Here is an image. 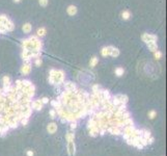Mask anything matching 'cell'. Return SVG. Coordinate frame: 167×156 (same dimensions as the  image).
Segmentation results:
<instances>
[{
	"instance_id": "obj_10",
	"label": "cell",
	"mask_w": 167,
	"mask_h": 156,
	"mask_svg": "<svg viewBox=\"0 0 167 156\" xmlns=\"http://www.w3.org/2000/svg\"><path fill=\"white\" fill-rule=\"evenodd\" d=\"M113 46H105L101 49V55L103 57H107L110 55V52H111V49H112Z\"/></svg>"
},
{
	"instance_id": "obj_8",
	"label": "cell",
	"mask_w": 167,
	"mask_h": 156,
	"mask_svg": "<svg viewBox=\"0 0 167 156\" xmlns=\"http://www.w3.org/2000/svg\"><path fill=\"white\" fill-rule=\"evenodd\" d=\"M62 84H63V87L66 91H74L77 89L76 84L74 82H72V81H64Z\"/></svg>"
},
{
	"instance_id": "obj_31",
	"label": "cell",
	"mask_w": 167,
	"mask_h": 156,
	"mask_svg": "<svg viewBox=\"0 0 167 156\" xmlns=\"http://www.w3.org/2000/svg\"><path fill=\"white\" fill-rule=\"evenodd\" d=\"M28 44H29V40L28 39H23L21 41V45H22V48H27Z\"/></svg>"
},
{
	"instance_id": "obj_33",
	"label": "cell",
	"mask_w": 167,
	"mask_h": 156,
	"mask_svg": "<svg viewBox=\"0 0 167 156\" xmlns=\"http://www.w3.org/2000/svg\"><path fill=\"white\" fill-rule=\"evenodd\" d=\"M154 53H155V58L157 60H161V58H162V52H161V51L157 50L156 52H154Z\"/></svg>"
},
{
	"instance_id": "obj_20",
	"label": "cell",
	"mask_w": 167,
	"mask_h": 156,
	"mask_svg": "<svg viewBox=\"0 0 167 156\" xmlns=\"http://www.w3.org/2000/svg\"><path fill=\"white\" fill-rule=\"evenodd\" d=\"M6 124H7V126L9 127V129H16L17 127H18V122H16L15 120H13V119L9 120Z\"/></svg>"
},
{
	"instance_id": "obj_32",
	"label": "cell",
	"mask_w": 167,
	"mask_h": 156,
	"mask_svg": "<svg viewBox=\"0 0 167 156\" xmlns=\"http://www.w3.org/2000/svg\"><path fill=\"white\" fill-rule=\"evenodd\" d=\"M125 126H131V125H134V122L131 118H128V119L125 120Z\"/></svg>"
},
{
	"instance_id": "obj_35",
	"label": "cell",
	"mask_w": 167,
	"mask_h": 156,
	"mask_svg": "<svg viewBox=\"0 0 167 156\" xmlns=\"http://www.w3.org/2000/svg\"><path fill=\"white\" fill-rule=\"evenodd\" d=\"M35 66H37V67H41L42 64H43V60H42L41 57H37V58H35Z\"/></svg>"
},
{
	"instance_id": "obj_45",
	"label": "cell",
	"mask_w": 167,
	"mask_h": 156,
	"mask_svg": "<svg viewBox=\"0 0 167 156\" xmlns=\"http://www.w3.org/2000/svg\"><path fill=\"white\" fill-rule=\"evenodd\" d=\"M154 140H155V138H153V136H151V138L147 140V145H151V144H153L154 143Z\"/></svg>"
},
{
	"instance_id": "obj_34",
	"label": "cell",
	"mask_w": 167,
	"mask_h": 156,
	"mask_svg": "<svg viewBox=\"0 0 167 156\" xmlns=\"http://www.w3.org/2000/svg\"><path fill=\"white\" fill-rule=\"evenodd\" d=\"M139 143L142 145V146H143V147H145V146H147V140H145V138H142V135L140 136V138H139Z\"/></svg>"
},
{
	"instance_id": "obj_6",
	"label": "cell",
	"mask_w": 167,
	"mask_h": 156,
	"mask_svg": "<svg viewBox=\"0 0 167 156\" xmlns=\"http://www.w3.org/2000/svg\"><path fill=\"white\" fill-rule=\"evenodd\" d=\"M30 106H31L32 109H35V110H41L43 108V103H42V100L41 99H37V100H35V101L30 103Z\"/></svg>"
},
{
	"instance_id": "obj_38",
	"label": "cell",
	"mask_w": 167,
	"mask_h": 156,
	"mask_svg": "<svg viewBox=\"0 0 167 156\" xmlns=\"http://www.w3.org/2000/svg\"><path fill=\"white\" fill-rule=\"evenodd\" d=\"M39 5L41 6H47V4H48V0H39Z\"/></svg>"
},
{
	"instance_id": "obj_14",
	"label": "cell",
	"mask_w": 167,
	"mask_h": 156,
	"mask_svg": "<svg viewBox=\"0 0 167 156\" xmlns=\"http://www.w3.org/2000/svg\"><path fill=\"white\" fill-rule=\"evenodd\" d=\"M2 83H3V87H11L12 85V80H11V77L7 75L3 76L2 77Z\"/></svg>"
},
{
	"instance_id": "obj_30",
	"label": "cell",
	"mask_w": 167,
	"mask_h": 156,
	"mask_svg": "<svg viewBox=\"0 0 167 156\" xmlns=\"http://www.w3.org/2000/svg\"><path fill=\"white\" fill-rule=\"evenodd\" d=\"M15 87H16V89L18 91H21L22 89H23V84H22V80H17L16 81V84H15Z\"/></svg>"
},
{
	"instance_id": "obj_22",
	"label": "cell",
	"mask_w": 167,
	"mask_h": 156,
	"mask_svg": "<svg viewBox=\"0 0 167 156\" xmlns=\"http://www.w3.org/2000/svg\"><path fill=\"white\" fill-rule=\"evenodd\" d=\"M114 72H115V75H116L117 77H120V76L124 75L125 70H124V68H121V67H118V68H116V69H115Z\"/></svg>"
},
{
	"instance_id": "obj_1",
	"label": "cell",
	"mask_w": 167,
	"mask_h": 156,
	"mask_svg": "<svg viewBox=\"0 0 167 156\" xmlns=\"http://www.w3.org/2000/svg\"><path fill=\"white\" fill-rule=\"evenodd\" d=\"M64 72L62 70H55L51 69L49 72V83L52 85H57L60 87L64 82Z\"/></svg>"
},
{
	"instance_id": "obj_44",
	"label": "cell",
	"mask_w": 167,
	"mask_h": 156,
	"mask_svg": "<svg viewBox=\"0 0 167 156\" xmlns=\"http://www.w3.org/2000/svg\"><path fill=\"white\" fill-rule=\"evenodd\" d=\"M49 102V99L47 98V97H44L43 99H42V103L43 104H46V103H48Z\"/></svg>"
},
{
	"instance_id": "obj_26",
	"label": "cell",
	"mask_w": 167,
	"mask_h": 156,
	"mask_svg": "<svg viewBox=\"0 0 167 156\" xmlns=\"http://www.w3.org/2000/svg\"><path fill=\"white\" fill-rule=\"evenodd\" d=\"M130 17H131L130 11H124V12L121 13V18L124 19V20H129Z\"/></svg>"
},
{
	"instance_id": "obj_23",
	"label": "cell",
	"mask_w": 167,
	"mask_h": 156,
	"mask_svg": "<svg viewBox=\"0 0 167 156\" xmlns=\"http://www.w3.org/2000/svg\"><path fill=\"white\" fill-rule=\"evenodd\" d=\"M111 95L110 92L107 90H102V99H111Z\"/></svg>"
},
{
	"instance_id": "obj_4",
	"label": "cell",
	"mask_w": 167,
	"mask_h": 156,
	"mask_svg": "<svg viewBox=\"0 0 167 156\" xmlns=\"http://www.w3.org/2000/svg\"><path fill=\"white\" fill-rule=\"evenodd\" d=\"M141 40L144 42L145 44H147L149 42H151V41H155V42H157L158 41V37L156 35H151V33H143V35H141Z\"/></svg>"
},
{
	"instance_id": "obj_7",
	"label": "cell",
	"mask_w": 167,
	"mask_h": 156,
	"mask_svg": "<svg viewBox=\"0 0 167 156\" xmlns=\"http://www.w3.org/2000/svg\"><path fill=\"white\" fill-rule=\"evenodd\" d=\"M68 151L71 156H74L76 153V147H75V143L74 140H70L68 142Z\"/></svg>"
},
{
	"instance_id": "obj_27",
	"label": "cell",
	"mask_w": 167,
	"mask_h": 156,
	"mask_svg": "<svg viewBox=\"0 0 167 156\" xmlns=\"http://www.w3.org/2000/svg\"><path fill=\"white\" fill-rule=\"evenodd\" d=\"M151 136V131L149 130H143V132H142V138H145V140H149V138Z\"/></svg>"
},
{
	"instance_id": "obj_16",
	"label": "cell",
	"mask_w": 167,
	"mask_h": 156,
	"mask_svg": "<svg viewBox=\"0 0 167 156\" xmlns=\"http://www.w3.org/2000/svg\"><path fill=\"white\" fill-rule=\"evenodd\" d=\"M22 30L24 31V33H30L32 30V25L30 23H25L22 26Z\"/></svg>"
},
{
	"instance_id": "obj_15",
	"label": "cell",
	"mask_w": 167,
	"mask_h": 156,
	"mask_svg": "<svg viewBox=\"0 0 167 156\" xmlns=\"http://www.w3.org/2000/svg\"><path fill=\"white\" fill-rule=\"evenodd\" d=\"M66 12H68V14H69L70 16H75V15L77 14V7H76L75 5H70V6L66 9Z\"/></svg>"
},
{
	"instance_id": "obj_21",
	"label": "cell",
	"mask_w": 167,
	"mask_h": 156,
	"mask_svg": "<svg viewBox=\"0 0 167 156\" xmlns=\"http://www.w3.org/2000/svg\"><path fill=\"white\" fill-rule=\"evenodd\" d=\"M37 37H39V38L45 37V35H46V28H45V27L39 28V29H37Z\"/></svg>"
},
{
	"instance_id": "obj_9",
	"label": "cell",
	"mask_w": 167,
	"mask_h": 156,
	"mask_svg": "<svg viewBox=\"0 0 167 156\" xmlns=\"http://www.w3.org/2000/svg\"><path fill=\"white\" fill-rule=\"evenodd\" d=\"M107 131L109 133H111L112 135H119V134H121V129L118 128V127H108Z\"/></svg>"
},
{
	"instance_id": "obj_25",
	"label": "cell",
	"mask_w": 167,
	"mask_h": 156,
	"mask_svg": "<svg viewBox=\"0 0 167 156\" xmlns=\"http://www.w3.org/2000/svg\"><path fill=\"white\" fill-rule=\"evenodd\" d=\"M99 62V58L97 56H94L92 58H90V62H89V66L90 68H94L97 66V64Z\"/></svg>"
},
{
	"instance_id": "obj_2",
	"label": "cell",
	"mask_w": 167,
	"mask_h": 156,
	"mask_svg": "<svg viewBox=\"0 0 167 156\" xmlns=\"http://www.w3.org/2000/svg\"><path fill=\"white\" fill-rule=\"evenodd\" d=\"M29 44H28V49H35L37 51H42L43 49V43L41 42V40L37 39V35H32L29 39Z\"/></svg>"
},
{
	"instance_id": "obj_43",
	"label": "cell",
	"mask_w": 167,
	"mask_h": 156,
	"mask_svg": "<svg viewBox=\"0 0 167 156\" xmlns=\"http://www.w3.org/2000/svg\"><path fill=\"white\" fill-rule=\"evenodd\" d=\"M99 89H100V85H99V84L92 85V92H96V91H98Z\"/></svg>"
},
{
	"instance_id": "obj_24",
	"label": "cell",
	"mask_w": 167,
	"mask_h": 156,
	"mask_svg": "<svg viewBox=\"0 0 167 156\" xmlns=\"http://www.w3.org/2000/svg\"><path fill=\"white\" fill-rule=\"evenodd\" d=\"M119 55V50L115 47H112L111 49V52H110V56H112V57H117Z\"/></svg>"
},
{
	"instance_id": "obj_19",
	"label": "cell",
	"mask_w": 167,
	"mask_h": 156,
	"mask_svg": "<svg viewBox=\"0 0 167 156\" xmlns=\"http://www.w3.org/2000/svg\"><path fill=\"white\" fill-rule=\"evenodd\" d=\"M99 131H100V129L98 128V126H94V128L89 129V135L92 136V138H96V136L99 135Z\"/></svg>"
},
{
	"instance_id": "obj_46",
	"label": "cell",
	"mask_w": 167,
	"mask_h": 156,
	"mask_svg": "<svg viewBox=\"0 0 167 156\" xmlns=\"http://www.w3.org/2000/svg\"><path fill=\"white\" fill-rule=\"evenodd\" d=\"M26 154H27V156H33V155H35L33 151H30V150H29V151H27V153H26Z\"/></svg>"
},
{
	"instance_id": "obj_13",
	"label": "cell",
	"mask_w": 167,
	"mask_h": 156,
	"mask_svg": "<svg viewBox=\"0 0 167 156\" xmlns=\"http://www.w3.org/2000/svg\"><path fill=\"white\" fill-rule=\"evenodd\" d=\"M147 45V48H149V50L151 51V52H156V51L158 50V44H157V42L151 41V42H149Z\"/></svg>"
},
{
	"instance_id": "obj_42",
	"label": "cell",
	"mask_w": 167,
	"mask_h": 156,
	"mask_svg": "<svg viewBox=\"0 0 167 156\" xmlns=\"http://www.w3.org/2000/svg\"><path fill=\"white\" fill-rule=\"evenodd\" d=\"M77 128V123L76 122H71V129L72 130H74V129Z\"/></svg>"
},
{
	"instance_id": "obj_5",
	"label": "cell",
	"mask_w": 167,
	"mask_h": 156,
	"mask_svg": "<svg viewBox=\"0 0 167 156\" xmlns=\"http://www.w3.org/2000/svg\"><path fill=\"white\" fill-rule=\"evenodd\" d=\"M20 72L22 75H28L31 72V64L30 62H24L23 66L21 67Z\"/></svg>"
},
{
	"instance_id": "obj_48",
	"label": "cell",
	"mask_w": 167,
	"mask_h": 156,
	"mask_svg": "<svg viewBox=\"0 0 167 156\" xmlns=\"http://www.w3.org/2000/svg\"><path fill=\"white\" fill-rule=\"evenodd\" d=\"M20 1H21V0H14V2H16V3H19Z\"/></svg>"
},
{
	"instance_id": "obj_29",
	"label": "cell",
	"mask_w": 167,
	"mask_h": 156,
	"mask_svg": "<svg viewBox=\"0 0 167 156\" xmlns=\"http://www.w3.org/2000/svg\"><path fill=\"white\" fill-rule=\"evenodd\" d=\"M66 138L68 142H70V140H74V138H75V134L72 132H68L66 135Z\"/></svg>"
},
{
	"instance_id": "obj_11",
	"label": "cell",
	"mask_w": 167,
	"mask_h": 156,
	"mask_svg": "<svg viewBox=\"0 0 167 156\" xmlns=\"http://www.w3.org/2000/svg\"><path fill=\"white\" fill-rule=\"evenodd\" d=\"M47 131H48L50 134H54V133L57 131V124L54 123V122L50 123V124L47 126Z\"/></svg>"
},
{
	"instance_id": "obj_3",
	"label": "cell",
	"mask_w": 167,
	"mask_h": 156,
	"mask_svg": "<svg viewBox=\"0 0 167 156\" xmlns=\"http://www.w3.org/2000/svg\"><path fill=\"white\" fill-rule=\"evenodd\" d=\"M1 23H2L3 25H4V27L6 28L7 32L14 30L15 25H14V23H13V21L11 20V19L7 18L5 15H1Z\"/></svg>"
},
{
	"instance_id": "obj_28",
	"label": "cell",
	"mask_w": 167,
	"mask_h": 156,
	"mask_svg": "<svg viewBox=\"0 0 167 156\" xmlns=\"http://www.w3.org/2000/svg\"><path fill=\"white\" fill-rule=\"evenodd\" d=\"M51 105H52L54 108H57V107H59V106H62L59 100H52V101H51Z\"/></svg>"
},
{
	"instance_id": "obj_47",
	"label": "cell",
	"mask_w": 167,
	"mask_h": 156,
	"mask_svg": "<svg viewBox=\"0 0 167 156\" xmlns=\"http://www.w3.org/2000/svg\"><path fill=\"white\" fill-rule=\"evenodd\" d=\"M60 120H61V122H62V123H66V120L64 119V118H60Z\"/></svg>"
},
{
	"instance_id": "obj_40",
	"label": "cell",
	"mask_w": 167,
	"mask_h": 156,
	"mask_svg": "<svg viewBox=\"0 0 167 156\" xmlns=\"http://www.w3.org/2000/svg\"><path fill=\"white\" fill-rule=\"evenodd\" d=\"M50 117H51V119H54L55 117H56V110L55 109H51L50 110Z\"/></svg>"
},
{
	"instance_id": "obj_12",
	"label": "cell",
	"mask_w": 167,
	"mask_h": 156,
	"mask_svg": "<svg viewBox=\"0 0 167 156\" xmlns=\"http://www.w3.org/2000/svg\"><path fill=\"white\" fill-rule=\"evenodd\" d=\"M115 98L120 102L121 104H127L129 101V98L127 95H123V94H118V95H115Z\"/></svg>"
},
{
	"instance_id": "obj_41",
	"label": "cell",
	"mask_w": 167,
	"mask_h": 156,
	"mask_svg": "<svg viewBox=\"0 0 167 156\" xmlns=\"http://www.w3.org/2000/svg\"><path fill=\"white\" fill-rule=\"evenodd\" d=\"M22 84H23V87H29L32 83L29 80H22Z\"/></svg>"
},
{
	"instance_id": "obj_17",
	"label": "cell",
	"mask_w": 167,
	"mask_h": 156,
	"mask_svg": "<svg viewBox=\"0 0 167 156\" xmlns=\"http://www.w3.org/2000/svg\"><path fill=\"white\" fill-rule=\"evenodd\" d=\"M9 130V127L7 126V124L3 125V126H0V136H5V134L7 133V131Z\"/></svg>"
},
{
	"instance_id": "obj_37",
	"label": "cell",
	"mask_w": 167,
	"mask_h": 156,
	"mask_svg": "<svg viewBox=\"0 0 167 156\" xmlns=\"http://www.w3.org/2000/svg\"><path fill=\"white\" fill-rule=\"evenodd\" d=\"M20 122L22 123L23 126H26V125L28 124V122H29V119H28V118H23V119H21Z\"/></svg>"
},
{
	"instance_id": "obj_39",
	"label": "cell",
	"mask_w": 167,
	"mask_h": 156,
	"mask_svg": "<svg viewBox=\"0 0 167 156\" xmlns=\"http://www.w3.org/2000/svg\"><path fill=\"white\" fill-rule=\"evenodd\" d=\"M6 124V121L4 120V118L2 117V115H0V126H3V125Z\"/></svg>"
},
{
	"instance_id": "obj_36",
	"label": "cell",
	"mask_w": 167,
	"mask_h": 156,
	"mask_svg": "<svg viewBox=\"0 0 167 156\" xmlns=\"http://www.w3.org/2000/svg\"><path fill=\"white\" fill-rule=\"evenodd\" d=\"M156 116H157V113H156L155 110H151V111H149V119H151V120L155 119Z\"/></svg>"
},
{
	"instance_id": "obj_18",
	"label": "cell",
	"mask_w": 167,
	"mask_h": 156,
	"mask_svg": "<svg viewBox=\"0 0 167 156\" xmlns=\"http://www.w3.org/2000/svg\"><path fill=\"white\" fill-rule=\"evenodd\" d=\"M94 126H97V120L94 119V118H90L89 120H88V123H87V128H88V130L92 128H94Z\"/></svg>"
}]
</instances>
